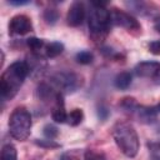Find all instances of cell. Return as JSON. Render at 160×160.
<instances>
[{
  "instance_id": "cell-14",
  "label": "cell",
  "mask_w": 160,
  "mask_h": 160,
  "mask_svg": "<svg viewBox=\"0 0 160 160\" xmlns=\"http://www.w3.org/2000/svg\"><path fill=\"white\" fill-rule=\"evenodd\" d=\"M84 119V112L81 109H74L71 110L69 114H68V119H66V122L71 126H78L79 124H81Z\"/></svg>"
},
{
  "instance_id": "cell-15",
  "label": "cell",
  "mask_w": 160,
  "mask_h": 160,
  "mask_svg": "<svg viewBox=\"0 0 160 160\" xmlns=\"http://www.w3.org/2000/svg\"><path fill=\"white\" fill-rule=\"evenodd\" d=\"M75 59H76V61H78L79 64H82V65H88V64H90V62L92 61L94 56H92V54H91L90 51H88V50H84V51H80V52H78V54H76V56H75Z\"/></svg>"
},
{
  "instance_id": "cell-6",
  "label": "cell",
  "mask_w": 160,
  "mask_h": 160,
  "mask_svg": "<svg viewBox=\"0 0 160 160\" xmlns=\"http://www.w3.org/2000/svg\"><path fill=\"white\" fill-rule=\"evenodd\" d=\"M110 18H111V24L121 26L130 32H140L141 31V25L139 24V21L134 16H131L130 14H128L125 11H121L119 9H112L110 11Z\"/></svg>"
},
{
  "instance_id": "cell-16",
  "label": "cell",
  "mask_w": 160,
  "mask_h": 160,
  "mask_svg": "<svg viewBox=\"0 0 160 160\" xmlns=\"http://www.w3.org/2000/svg\"><path fill=\"white\" fill-rule=\"evenodd\" d=\"M26 44H28V46L32 50V51H39V50H41L42 48H44V41L41 40V39H38V38H29L28 40H26Z\"/></svg>"
},
{
  "instance_id": "cell-4",
  "label": "cell",
  "mask_w": 160,
  "mask_h": 160,
  "mask_svg": "<svg viewBox=\"0 0 160 160\" xmlns=\"http://www.w3.org/2000/svg\"><path fill=\"white\" fill-rule=\"evenodd\" d=\"M111 24L110 11L105 6H94L89 15L90 34L95 40L104 39L109 31Z\"/></svg>"
},
{
  "instance_id": "cell-28",
  "label": "cell",
  "mask_w": 160,
  "mask_h": 160,
  "mask_svg": "<svg viewBox=\"0 0 160 160\" xmlns=\"http://www.w3.org/2000/svg\"><path fill=\"white\" fill-rule=\"evenodd\" d=\"M154 82H155L156 85H160V69L158 70V72H156V75L154 76Z\"/></svg>"
},
{
  "instance_id": "cell-10",
  "label": "cell",
  "mask_w": 160,
  "mask_h": 160,
  "mask_svg": "<svg viewBox=\"0 0 160 160\" xmlns=\"http://www.w3.org/2000/svg\"><path fill=\"white\" fill-rule=\"evenodd\" d=\"M51 116L55 122H59V124L66 122L68 112L65 111V104H64V98H62L61 92H58V95L55 98V104H54V108L51 111Z\"/></svg>"
},
{
  "instance_id": "cell-8",
  "label": "cell",
  "mask_w": 160,
  "mask_h": 160,
  "mask_svg": "<svg viewBox=\"0 0 160 160\" xmlns=\"http://www.w3.org/2000/svg\"><path fill=\"white\" fill-rule=\"evenodd\" d=\"M85 19V6L80 1L72 2V5L69 8L68 15H66V22L70 26H79L82 24Z\"/></svg>"
},
{
  "instance_id": "cell-11",
  "label": "cell",
  "mask_w": 160,
  "mask_h": 160,
  "mask_svg": "<svg viewBox=\"0 0 160 160\" xmlns=\"http://www.w3.org/2000/svg\"><path fill=\"white\" fill-rule=\"evenodd\" d=\"M131 81H132V76L129 71H122L120 74L116 75V78L114 79V84L118 89L120 90H125L128 89L130 85H131Z\"/></svg>"
},
{
  "instance_id": "cell-23",
  "label": "cell",
  "mask_w": 160,
  "mask_h": 160,
  "mask_svg": "<svg viewBox=\"0 0 160 160\" xmlns=\"http://www.w3.org/2000/svg\"><path fill=\"white\" fill-rule=\"evenodd\" d=\"M60 160H79V156L76 151H70V152H64Z\"/></svg>"
},
{
  "instance_id": "cell-24",
  "label": "cell",
  "mask_w": 160,
  "mask_h": 160,
  "mask_svg": "<svg viewBox=\"0 0 160 160\" xmlns=\"http://www.w3.org/2000/svg\"><path fill=\"white\" fill-rule=\"evenodd\" d=\"M108 115H109L108 109H106L105 106H100V108H99V116H100L102 120H105V119L108 118Z\"/></svg>"
},
{
  "instance_id": "cell-7",
  "label": "cell",
  "mask_w": 160,
  "mask_h": 160,
  "mask_svg": "<svg viewBox=\"0 0 160 160\" xmlns=\"http://www.w3.org/2000/svg\"><path fill=\"white\" fill-rule=\"evenodd\" d=\"M32 30L31 20L26 15H15L9 22V32L14 35H24Z\"/></svg>"
},
{
  "instance_id": "cell-22",
  "label": "cell",
  "mask_w": 160,
  "mask_h": 160,
  "mask_svg": "<svg viewBox=\"0 0 160 160\" xmlns=\"http://www.w3.org/2000/svg\"><path fill=\"white\" fill-rule=\"evenodd\" d=\"M149 51L154 55H160V40L151 41L149 44Z\"/></svg>"
},
{
  "instance_id": "cell-25",
  "label": "cell",
  "mask_w": 160,
  "mask_h": 160,
  "mask_svg": "<svg viewBox=\"0 0 160 160\" xmlns=\"http://www.w3.org/2000/svg\"><path fill=\"white\" fill-rule=\"evenodd\" d=\"M9 4L15 5V6H20V5H26V4H29V1H28V0H22V1H15V0H10V1H9Z\"/></svg>"
},
{
  "instance_id": "cell-1",
  "label": "cell",
  "mask_w": 160,
  "mask_h": 160,
  "mask_svg": "<svg viewBox=\"0 0 160 160\" xmlns=\"http://www.w3.org/2000/svg\"><path fill=\"white\" fill-rule=\"evenodd\" d=\"M30 74L26 61H15L2 72L0 78V96L2 100H11L20 90L24 80Z\"/></svg>"
},
{
  "instance_id": "cell-20",
  "label": "cell",
  "mask_w": 160,
  "mask_h": 160,
  "mask_svg": "<svg viewBox=\"0 0 160 160\" xmlns=\"http://www.w3.org/2000/svg\"><path fill=\"white\" fill-rule=\"evenodd\" d=\"M35 144L36 145H39V146H41V148H59L60 145L58 144V142H55L52 139H46V140H36L35 141Z\"/></svg>"
},
{
  "instance_id": "cell-18",
  "label": "cell",
  "mask_w": 160,
  "mask_h": 160,
  "mask_svg": "<svg viewBox=\"0 0 160 160\" xmlns=\"http://www.w3.org/2000/svg\"><path fill=\"white\" fill-rule=\"evenodd\" d=\"M85 160H106L102 152H98L94 150H88L85 152Z\"/></svg>"
},
{
  "instance_id": "cell-5",
  "label": "cell",
  "mask_w": 160,
  "mask_h": 160,
  "mask_svg": "<svg viewBox=\"0 0 160 160\" xmlns=\"http://www.w3.org/2000/svg\"><path fill=\"white\" fill-rule=\"evenodd\" d=\"M51 84L58 89V92H74L81 86V79L72 71H59L51 76Z\"/></svg>"
},
{
  "instance_id": "cell-13",
  "label": "cell",
  "mask_w": 160,
  "mask_h": 160,
  "mask_svg": "<svg viewBox=\"0 0 160 160\" xmlns=\"http://www.w3.org/2000/svg\"><path fill=\"white\" fill-rule=\"evenodd\" d=\"M0 160H18V151L16 148L11 144H6L1 149Z\"/></svg>"
},
{
  "instance_id": "cell-21",
  "label": "cell",
  "mask_w": 160,
  "mask_h": 160,
  "mask_svg": "<svg viewBox=\"0 0 160 160\" xmlns=\"http://www.w3.org/2000/svg\"><path fill=\"white\" fill-rule=\"evenodd\" d=\"M150 148V151H151V155L155 160H160V144L159 142H152L149 145Z\"/></svg>"
},
{
  "instance_id": "cell-3",
  "label": "cell",
  "mask_w": 160,
  "mask_h": 160,
  "mask_svg": "<svg viewBox=\"0 0 160 160\" xmlns=\"http://www.w3.org/2000/svg\"><path fill=\"white\" fill-rule=\"evenodd\" d=\"M31 124L30 112L24 106H19L11 112L9 118V132L14 139L24 141L30 136Z\"/></svg>"
},
{
  "instance_id": "cell-27",
  "label": "cell",
  "mask_w": 160,
  "mask_h": 160,
  "mask_svg": "<svg viewBox=\"0 0 160 160\" xmlns=\"http://www.w3.org/2000/svg\"><path fill=\"white\" fill-rule=\"evenodd\" d=\"M151 110H152V112H154L155 115L160 114V102L156 104V105H154V106H151Z\"/></svg>"
},
{
  "instance_id": "cell-17",
  "label": "cell",
  "mask_w": 160,
  "mask_h": 160,
  "mask_svg": "<svg viewBox=\"0 0 160 160\" xmlns=\"http://www.w3.org/2000/svg\"><path fill=\"white\" fill-rule=\"evenodd\" d=\"M44 19L46 20V22L54 24L59 19V12L55 9H46L45 12H44Z\"/></svg>"
},
{
  "instance_id": "cell-19",
  "label": "cell",
  "mask_w": 160,
  "mask_h": 160,
  "mask_svg": "<svg viewBox=\"0 0 160 160\" xmlns=\"http://www.w3.org/2000/svg\"><path fill=\"white\" fill-rule=\"evenodd\" d=\"M58 134H59V131H58V129L54 125H46L44 128V135L48 139H54V138L58 136Z\"/></svg>"
},
{
  "instance_id": "cell-12",
  "label": "cell",
  "mask_w": 160,
  "mask_h": 160,
  "mask_svg": "<svg viewBox=\"0 0 160 160\" xmlns=\"http://www.w3.org/2000/svg\"><path fill=\"white\" fill-rule=\"evenodd\" d=\"M64 51V45L59 41H52L45 46V54L48 58H56Z\"/></svg>"
},
{
  "instance_id": "cell-9",
  "label": "cell",
  "mask_w": 160,
  "mask_h": 160,
  "mask_svg": "<svg viewBox=\"0 0 160 160\" xmlns=\"http://www.w3.org/2000/svg\"><path fill=\"white\" fill-rule=\"evenodd\" d=\"M160 69V64L156 61H141L134 68V72L140 78H152Z\"/></svg>"
},
{
  "instance_id": "cell-26",
  "label": "cell",
  "mask_w": 160,
  "mask_h": 160,
  "mask_svg": "<svg viewBox=\"0 0 160 160\" xmlns=\"http://www.w3.org/2000/svg\"><path fill=\"white\" fill-rule=\"evenodd\" d=\"M154 28H155V30L158 32H160V16L155 18V20H154Z\"/></svg>"
},
{
  "instance_id": "cell-2",
  "label": "cell",
  "mask_w": 160,
  "mask_h": 160,
  "mask_svg": "<svg viewBox=\"0 0 160 160\" xmlns=\"http://www.w3.org/2000/svg\"><path fill=\"white\" fill-rule=\"evenodd\" d=\"M112 139L119 150L128 158L138 155L140 142L135 128L128 121H118L112 126Z\"/></svg>"
}]
</instances>
